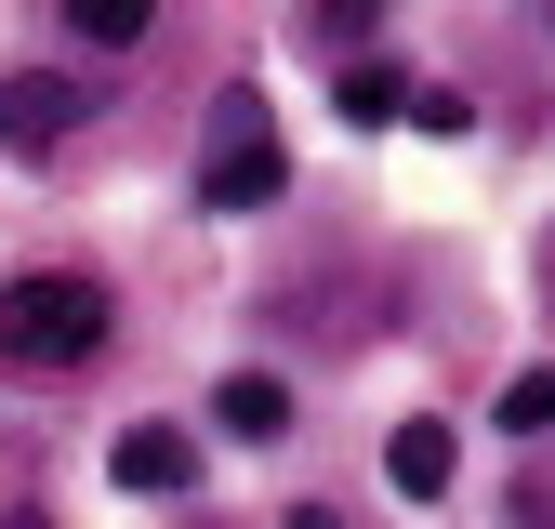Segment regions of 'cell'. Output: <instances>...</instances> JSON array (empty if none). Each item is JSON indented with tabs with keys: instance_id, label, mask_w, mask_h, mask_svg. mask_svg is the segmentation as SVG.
I'll return each mask as SVG.
<instances>
[{
	"instance_id": "1",
	"label": "cell",
	"mask_w": 555,
	"mask_h": 529,
	"mask_svg": "<svg viewBox=\"0 0 555 529\" xmlns=\"http://www.w3.org/2000/svg\"><path fill=\"white\" fill-rule=\"evenodd\" d=\"M93 345H106V292L93 279H14L0 292V358L14 371H66Z\"/></svg>"
},
{
	"instance_id": "2",
	"label": "cell",
	"mask_w": 555,
	"mask_h": 529,
	"mask_svg": "<svg viewBox=\"0 0 555 529\" xmlns=\"http://www.w3.org/2000/svg\"><path fill=\"white\" fill-rule=\"evenodd\" d=\"M292 185V159H278V132L251 93H212V159H198V198L212 212H264V198Z\"/></svg>"
},
{
	"instance_id": "3",
	"label": "cell",
	"mask_w": 555,
	"mask_h": 529,
	"mask_svg": "<svg viewBox=\"0 0 555 529\" xmlns=\"http://www.w3.org/2000/svg\"><path fill=\"white\" fill-rule=\"evenodd\" d=\"M185 477H198V450H185L172 424H132V437H119V490H185Z\"/></svg>"
},
{
	"instance_id": "4",
	"label": "cell",
	"mask_w": 555,
	"mask_h": 529,
	"mask_svg": "<svg viewBox=\"0 0 555 529\" xmlns=\"http://www.w3.org/2000/svg\"><path fill=\"white\" fill-rule=\"evenodd\" d=\"M212 424H225V437H251V450H264V437H278V424H292V397H278V384H264V371H238V384H212Z\"/></svg>"
},
{
	"instance_id": "5",
	"label": "cell",
	"mask_w": 555,
	"mask_h": 529,
	"mask_svg": "<svg viewBox=\"0 0 555 529\" xmlns=\"http://www.w3.org/2000/svg\"><path fill=\"white\" fill-rule=\"evenodd\" d=\"M66 119H80V93H66V80H14V93H0V132H14V146H53Z\"/></svg>"
},
{
	"instance_id": "6",
	"label": "cell",
	"mask_w": 555,
	"mask_h": 529,
	"mask_svg": "<svg viewBox=\"0 0 555 529\" xmlns=\"http://www.w3.org/2000/svg\"><path fill=\"white\" fill-rule=\"evenodd\" d=\"M384 477L397 490H450V424H397L384 437Z\"/></svg>"
},
{
	"instance_id": "7",
	"label": "cell",
	"mask_w": 555,
	"mask_h": 529,
	"mask_svg": "<svg viewBox=\"0 0 555 529\" xmlns=\"http://www.w3.org/2000/svg\"><path fill=\"white\" fill-rule=\"evenodd\" d=\"M66 27H80L93 53H132L146 40V0H66Z\"/></svg>"
},
{
	"instance_id": "8",
	"label": "cell",
	"mask_w": 555,
	"mask_h": 529,
	"mask_svg": "<svg viewBox=\"0 0 555 529\" xmlns=\"http://www.w3.org/2000/svg\"><path fill=\"white\" fill-rule=\"evenodd\" d=\"M503 424H516V437L555 424V371H516V384H503Z\"/></svg>"
},
{
	"instance_id": "9",
	"label": "cell",
	"mask_w": 555,
	"mask_h": 529,
	"mask_svg": "<svg viewBox=\"0 0 555 529\" xmlns=\"http://www.w3.org/2000/svg\"><path fill=\"white\" fill-rule=\"evenodd\" d=\"M292 529H344V516H331V503H305V516H292Z\"/></svg>"
},
{
	"instance_id": "10",
	"label": "cell",
	"mask_w": 555,
	"mask_h": 529,
	"mask_svg": "<svg viewBox=\"0 0 555 529\" xmlns=\"http://www.w3.org/2000/svg\"><path fill=\"white\" fill-rule=\"evenodd\" d=\"M0 529H40V516H0Z\"/></svg>"
}]
</instances>
